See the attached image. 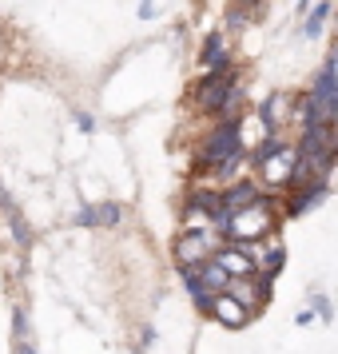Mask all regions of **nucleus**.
I'll list each match as a JSON object with an SVG mask.
<instances>
[{
	"label": "nucleus",
	"instance_id": "ddd939ff",
	"mask_svg": "<svg viewBox=\"0 0 338 354\" xmlns=\"http://www.w3.org/2000/svg\"><path fill=\"white\" fill-rule=\"evenodd\" d=\"M251 199H259V187H255V183H235V187H227V192H223V203H227L231 211L243 207V203H251Z\"/></svg>",
	"mask_w": 338,
	"mask_h": 354
},
{
	"label": "nucleus",
	"instance_id": "6ab92c4d",
	"mask_svg": "<svg viewBox=\"0 0 338 354\" xmlns=\"http://www.w3.org/2000/svg\"><path fill=\"white\" fill-rule=\"evenodd\" d=\"M322 68H326L330 76H338V44H335V48H330V56H326V64H322Z\"/></svg>",
	"mask_w": 338,
	"mask_h": 354
},
{
	"label": "nucleus",
	"instance_id": "9d476101",
	"mask_svg": "<svg viewBox=\"0 0 338 354\" xmlns=\"http://www.w3.org/2000/svg\"><path fill=\"white\" fill-rule=\"evenodd\" d=\"M195 274H199V283H203V287H207L211 295H219V290H227V287H231V274L223 271V263H219L215 255H211V259H203V263L195 267Z\"/></svg>",
	"mask_w": 338,
	"mask_h": 354
},
{
	"label": "nucleus",
	"instance_id": "f3484780",
	"mask_svg": "<svg viewBox=\"0 0 338 354\" xmlns=\"http://www.w3.org/2000/svg\"><path fill=\"white\" fill-rule=\"evenodd\" d=\"M12 354H36L28 330H12Z\"/></svg>",
	"mask_w": 338,
	"mask_h": 354
},
{
	"label": "nucleus",
	"instance_id": "412c9836",
	"mask_svg": "<svg viewBox=\"0 0 338 354\" xmlns=\"http://www.w3.org/2000/svg\"><path fill=\"white\" fill-rule=\"evenodd\" d=\"M140 17H151V0H144V4H140Z\"/></svg>",
	"mask_w": 338,
	"mask_h": 354
},
{
	"label": "nucleus",
	"instance_id": "423d86ee",
	"mask_svg": "<svg viewBox=\"0 0 338 354\" xmlns=\"http://www.w3.org/2000/svg\"><path fill=\"white\" fill-rule=\"evenodd\" d=\"M207 310L223 322V326H231V330H239V326H247V322H251V306L243 303L239 295H231V290H219V295L211 299Z\"/></svg>",
	"mask_w": 338,
	"mask_h": 354
},
{
	"label": "nucleus",
	"instance_id": "f8f14e48",
	"mask_svg": "<svg viewBox=\"0 0 338 354\" xmlns=\"http://www.w3.org/2000/svg\"><path fill=\"white\" fill-rule=\"evenodd\" d=\"M203 68H227V44H223V32H211L203 40Z\"/></svg>",
	"mask_w": 338,
	"mask_h": 354
},
{
	"label": "nucleus",
	"instance_id": "dca6fc26",
	"mask_svg": "<svg viewBox=\"0 0 338 354\" xmlns=\"http://www.w3.org/2000/svg\"><path fill=\"white\" fill-rule=\"evenodd\" d=\"M330 17V4L326 0H319V8H310V17H306V28L303 32L306 36H319V28H322V20Z\"/></svg>",
	"mask_w": 338,
	"mask_h": 354
},
{
	"label": "nucleus",
	"instance_id": "7ed1b4c3",
	"mask_svg": "<svg viewBox=\"0 0 338 354\" xmlns=\"http://www.w3.org/2000/svg\"><path fill=\"white\" fill-rule=\"evenodd\" d=\"M271 227H274V203L259 195V199H251V203H243V207L231 211L223 235H231V243H255L263 235H271Z\"/></svg>",
	"mask_w": 338,
	"mask_h": 354
},
{
	"label": "nucleus",
	"instance_id": "0eeeda50",
	"mask_svg": "<svg viewBox=\"0 0 338 354\" xmlns=\"http://www.w3.org/2000/svg\"><path fill=\"white\" fill-rule=\"evenodd\" d=\"M76 227H120L124 223V207L120 203H100V207H80L72 215Z\"/></svg>",
	"mask_w": 338,
	"mask_h": 354
},
{
	"label": "nucleus",
	"instance_id": "39448f33",
	"mask_svg": "<svg viewBox=\"0 0 338 354\" xmlns=\"http://www.w3.org/2000/svg\"><path fill=\"white\" fill-rule=\"evenodd\" d=\"M219 251V239L211 235L207 227H187L183 235H179L176 243V259H179V267H199L203 259H211Z\"/></svg>",
	"mask_w": 338,
	"mask_h": 354
},
{
	"label": "nucleus",
	"instance_id": "6e6552de",
	"mask_svg": "<svg viewBox=\"0 0 338 354\" xmlns=\"http://www.w3.org/2000/svg\"><path fill=\"white\" fill-rule=\"evenodd\" d=\"M215 259L223 263V271L231 274V279H247V274H255V259L247 255L243 243H231V247H223V251H215Z\"/></svg>",
	"mask_w": 338,
	"mask_h": 354
},
{
	"label": "nucleus",
	"instance_id": "5701e85b",
	"mask_svg": "<svg viewBox=\"0 0 338 354\" xmlns=\"http://www.w3.org/2000/svg\"><path fill=\"white\" fill-rule=\"evenodd\" d=\"M299 8H310V0H299Z\"/></svg>",
	"mask_w": 338,
	"mask_h": 354
},
{
	"label": "nucleus",
	"instance_id": "a211bd4d",
	"mask_svg": "<svg viewBox=\"0 0 338 354\" xmlns=\"http://www.w3.org/2000/svg\"><path fill=\"white\" fill-rule=\"evenodd\" d=\"M227 24H231V28H247V12H243V8H231V12H227Z\"/></svg>",
	"mask_w": 338,
	"mask_h": 354
},
{
	"label": "nucleus",
	"instance_id": "4468645a",
	"mask_svg": "<svg viewBox=\"0 0 338 354\" xmlns=\"http://www.w3.org/2000/svg\"><path fill=\"white\" fill-rule=\"evenodd\" d=\"M310 100H338V76H330V72L322 68L319 76H314V88H310Z\"/></svg>",
	"mask_w": 338,
	"mask_h": 354
},
{
	"label": "nucleus",
	"instance_id": "2eb2a0df",
	"mask_svg": "<svg viewBox=\"0 0 338 354\" xmlns=\"http://www.w3.org/2000/svg\"><path fill=\"white\" fill-rule=\"evenodd\" d=\"M8 227H12V235H17V243L20 247H32V227H28V219H24V215H20L17 207H12V203H8Z\"/></svg>",
	"mask_w": 338,
	"mask_h": 354
},
{
	"label": "nucleus",
	"instance_id": "aec40b11",
	"mask_svg": "<svg viewBox=\"0 0 338 354\" xmlns=\"http://www.w3.org/2000/svg\"><path fill=\"white\" fill-rule=\"evenodd\" d=\"M76 124H80L84 131H92V128H96V124H92V115H84V112H76Z\"/></svg>",
	"mask_w": 338,
	"mask_h": 354
},
{
	"label": "nucleus",
	"instance_id": "f257e3e1",
	"mask_svg": "<svg viewBox=\"0 0 338 354\" xmlns=\"http://www.w3.org/2000/svg\"><path fill=\"white\" fill-rule=\"evenodd\" d=\"M243 160V124L235 115H223V124L211 131L203 147H199V163L219 171V176H231Z\"/></svg>",
	"mask_w": 338,
	"mask_h": 354
},
{
	"label": "nucleus",
	"instance_id": "1a4fd4ad",
	"mask_svg": "<svg viewBox=\"0 0 338 354\" xmlns=\"http://www.w3.org/2000/svg\"><path fill=\"white\" fill-rule=\"evenodd\" d=\"M290 115V96L287 92H271V96L263 100V108H259V120L267 124V131H279L283 124H287Z\"/></svg>",
	"mask_w": 338,
	"mask_h": 354
},
{
	"label": "nucleus",
	"instance_id": "f03ea898",
	"mask_svg": "<svg viewBox=\"0 0 338 354\" xmlns=\"http://www.w3.org/2000/svg\"><path fill=\"white\" fill-rule=\"evenodd\" d=\"M294 160H299V151L290 144H283L279 136H267L263 144L255 147V167H259V179L267 183V187H274V192H283V187H290V176H294Z\"/></svg>",
	"mask_w": 338,
	"mask_h": 354
},
{
	"label": "nucleus",
	"instance_id": "4be33fe9",
	"mask_svg": "<svg viewBox=\"0 0 338 354\" xmlns=\"http://www.w3.org/2000/svg\"><path fill=\"white\" fill-rule=\"evenodd\" d=\"M235 4H239V8H255L259 0H235Z\"/></svg>",
	"mask_w": 338,
	"mask_h": 354
},
{
	"label": "nucleus",
	"instance_id": "9b49d317",
	"mask_svg": "<svg viewBox=\"0 0 338 354\" xmlns=\"http://www.w3.org/2000/svg\"><path fill=\"white\" fill-rule=\"evenodd\" d=\"M319 199H326V183H322V179H310V183H303V192L290 199L287 215H303V211H306V207H314Z\"/></svg>",
	"mask_w": 338,
	"mask_h": 354
},
{
	"label": "nucleus",
	"instance_id": "20e7f679",
	"mask_svg": "<svg viewBox=\"0 0 338 354\" xmlns=\"http://www.w3.org/2000/svg\"><path fill=\"white\" fill-rule=\"evenodd\" d=\"M243 100V88L231 76L227 68H207V76L195 84V104L203 112H215V115H231V108Z\"/></svg>",
	"mask_w": 338,
	"mask_h": 354
}]
</instances>
